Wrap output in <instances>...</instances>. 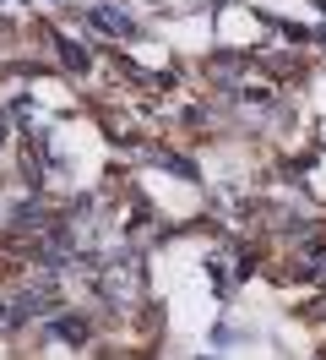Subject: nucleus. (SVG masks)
<instances>
[{"label": "nucleus", "instance_id": "obj_1", "mask_svg": "<svg viewBox=\"0 0 326 360\" xmlns=\"http://www.w3.org/2000/svg\"><path fill=\"white\" fill-rule=\"evenodd\" d=\"M93 22L109 27V33H130V22L120 17V11H109V6H93Z\"/></svg>", "mask_w": 326, "mask_h": 360}, {"label": "nucleus", "instance_id": "obj_2", "mask_svg": "<svg viewBox=\"0 0 326 360\" xmlns=\"http://www.w3.org/2000/svg\"><path fill=\"white\" fill-rule=\"evenodd\" d=\"M11 219H17V229H43V207L39 202H22Z\"/></svg>", "mask_w": 326, "mask_h": 360}, {"label": "nucleus", "instance_id": "obj_3", "mask_svg": "<svg viewBox=\"0 0 326 360\" xmlns=\"http://www.w3.org/2000/svg\"><path fill=\"white\" fill-rule=\"evenodd\" d=\"M65 49V66H76V71H87V55H82V49H76V44H60Z\"/></svg>", "mask_w": 326, "mask_h": 360}, {"label": "nucleus", "instance_id": "obj_4", "mask_svg": "<svg viewBox=\"0 0 326 360\" xmlns=\"http://www.w3.org/2000/svg\"><path fill=\"white\" fill-rule=\"evenodd\" d=\"M0 142H6V115H0Z\"/></svg>", "mask_w": 326, "mask_h": 360}]
</instances>
